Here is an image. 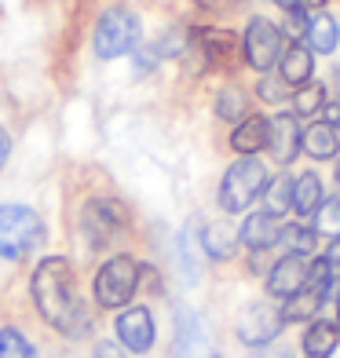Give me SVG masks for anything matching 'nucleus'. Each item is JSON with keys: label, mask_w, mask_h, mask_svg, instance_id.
Listing matches in <instances>:
<instances>
[{"label": "nucleus", "mask_w": 340, "mask_h": 358, "mask_svg": "<svg viewBox=\"0 0 340 358\" xmlns=\"http://www.w3.org/2000/svg\"><path fill=\"white\" fill-rule=\"evenodd\" d=\"M29 289H34V303H37L41 318L52 325V329H59L70 340H85L92 333V311H88V303L80 300L70 259L44 256L34 271Z\"/></svg>", "instance_id": "f257e3e1"}, {"label": "nucleus", "mask_w": 340, "mask_h": 358, "mask_svg": "<svg viewBox=\"0 0 340 358\" xmlns=\"http://www.w3.org/2000/svg\"><path fill=\"white\" fill-rule=\"evenodd\" d=\"M44 245V220L26 205H0V259H29Z\"/></svg>", "instance_id": "f03ea898"}, {"label": "nucleus", "mask_w": 340, "mask_h": 358, "mask_svg": "<svg viewBox=\"0 0 340 358\" xmlns=\"http://www.w3.org/2000/svg\"><path fill=\"white\" fill-rule=\"evenodd\" d=\"M267 190V172H264V161H256L253 154H246L241 161H234L231 169L223 172V183H220V208L223 213H246V208L260 198Z\"/></svg>", "instance_id": "7ed1b4c3"}, {"label": "nucleus", "mask_w": 340, "mask_h": 358, "mask_svg": "<svg viewBox=\"0 0 340 358\" xmlns=\"http://www.w3.org/2000/svg\"><path fill=\"white\" fill-rule=\"evenodd\" d=\"M139 274L143 267L136 264L132 256H110L106 264L95 271V282H92V292H95V303L106 307V311H118V307H128V300L136 296L139 289Z\"/></svg>", "instance_id": "20e7f679"}, {"label": "nucleus", "mask_w": 340, "mask_h": 358, "mask_svg": "<svg viewBox=\"0 0 340 358\" xmlns=\"http://www.w3.org/2000/svg\"><path fill=\"white\" fill-rule=\"evenodd\" d=\"M139 34H143V22H139L136 11L110 8V11L99 15V22H95L92 48H95L99 59H121V55L139 48Z\"/></svg>", "instance_id": "39448f33"}, {"label": "nucleus", "mask_w": 340, "mask_h": 358, "mask_svg": "<svg viewBox=\"0 0 340 358\" xmlns=\"http://www.w3.org/2000/svg\"><path fill=\"white\" fill-rule=\"evenodd\" d=\"M128 227V208L113 198H92L80 213V231L92 249H106L118 234H125Z\"/></svg>", "instance_id": "423d86ee"}, {"label": "nucleus", "mask_w": 340, "mask_h": 358, "mask_svg": "<svg viewBox=\"0 0 340 358\" xmlns=\"http://www.w3.org/2000/svg\"><path fill=\"white\" fill-rule=\"evenodd\" d=\"M282 41H285L282 29L274 26L271 19H264V15H256V19H249V26H246V37H241V52H246V59H249V66H253V70L267 73L274 62H278V55L285 52Z\"/></svg>", "instance_id": "0eeeda50"}, {"label": "nucleus", "mask_w": 340, "mask_h": 358, "mask_svg": "<svg viewBox=\"0 0 340 358\" xmlns=\"http://www.w3.org/2000/svg\"><path fill=\"white\" fill-rule=\"evenodd\" d=\"M282 325H285V318H282L278 307H271L264 300L249 303L246 311L238 315V340L246 348H264V344H271V340H278Z\"/></svg>", "instance_id": "6e6552de"}, {"label": "nucleus", "mask_w": 340, "mask_h": 358, "mask_svg": "<svg viewBox=\"0 0 340 358\" xmlns=\"http://www.w3.org/2000/svg\"><path fill=\"white\" fill-rule=\"evenodd\" d=\"M113 333H118L121 348L132 351V355H147L154 348V315L147 311V307H128V311L118 315V322H113Z\"/></svg>", "instance_id": "1a4fd4ad"}, {"label": "nucleus", "mask_w": 340, "mask_h": 358, "mask_svg": "<svg viewBox=\"0 0 340 358\" xmlns=\"http://www.w3.org/2000/svg\"><path fill=\"white\" fill-rule=\"evenodd\" d=\"M304 282H307V259L297 256V252H289V256H282L278 264L267 271V282L264 285H267V296L289 300L293 292L304 289Z\"/></svg>", "instance_id": "9d476101"}, {"label": "nucleus", "mask_w": 340, "mask_h": 358, "mask_svg": "<svg viewBox=\"0 0 340 358\" xmlns=\"http://www.w3.org/2000/svg\"><path fill=\"white\" fill-rule=\"evenodd\" d=\"M172 358H208V340L201 333V322L194 311H187V307H176Z\"/></svg>", "instance_id": "9b49d317"}, {"label": "nucleus", "mask_w": 340, "mask_h": 358, "mask_svg": "<svg viewBox=\"0 0 340 358\" xmlns=\"http://www.w3.org/2000/svg\"><path fill=\"white\" fill-rule=\"evenodd\" d=\"M271 154L278 165H289L297 154H300V146H304V132H300V124H297V113H278V117L271 121Z\"/></svg>", "instance_id": "f8f14e48"}, {"label": "nucleus", "mask_w": 340, "mask_h": 358, "mask_svg": "<svg viewBox=\"0 0 340 358\" xmlns=\"http://www.w3.org/2000/svg\"><path fill=\"white\" fill-rule=\"evenodd\" d=\"M278 234H282V227H278V220H274V213H249V220L241 223V231H238V238L246 241V245L253 249V252H264V249H271L274 241H278Z\"/></svg>", "instance_id": "ddd939ff"}, {"label": "nucleus", "mask_w": 340, "mask_h": 358, "mask_svg": "<svg viewBox=\"0 0 340 358\" xmlns=\"http://www.w3.org/2000/svg\"><path fill=\"white\" fill-rule=\"evenodd\" d=\"M267 143H271V121H264L260 113H249V117H241L238 128L231 132V146H234L241 157L264 150Z\"/></svg>", "instance_id": "4468645a"}, {"label": "nucleus", "mask_w": 340, "mask_h": 358, "mask_svg": "<svg viewBox=\"0 0 340 358\" xmlns=\"http://www.w3.org/2000/svg\"><path fill=\"white\" fill-rule=\"evenodd\" d=\"M330 296V285H315V282H304L300 292H293V296L285 300L282 307V318L285 322H304V318H311L322 303H326Z\"/></svg>", "instance_id": "2eb2a0df"}, {"label": "nucleus", "mask_w": 340, "mask_h": 358, "mask_svg": "<svg viewBox=\"0 0 340 358\" xmlns=\"http://www.w3.org/2000/svg\"><path fill=\"white\" fill-rule=\"evenodd\" d=\"M340 128H333L330 121H318V124H311L304 132V150H307V157H315V161H333L337 157V150H340Z\"/></svg>", "instance_id": "dca6fc26"}, {"label": "nucleus", "mask_w": 340, "mask_h": 358, "mask_svg": "<svg viewBox=\"0 0 340 358\" xmlns=\"http://www.w3.org/2000/svg\"><path fill=\"white\" fill-rule=\"evenodd\" d=\"M340 348V325L337 322H311L304 333V351L307 358H330Z\"/></svg>", "instance_id": "f3484780"}, {"label": "nucleus", "mask_w": 340, "mask_h": 358, "mask_svg": "<svg viewBox=\"0 0 340 358\" xmlns=\"http://www.w3.org/2000/svg\"><path fill=\"white\" fill-rule=\"evenodd\" d=\"M315 73V52L304 44H289L282 52V77L285 85H307Z\"/></svg>", "instance_id": "a211bd4d"}, {"label": "nucleus", "mask_w": 340, "mask_h": 358, "mask_svg": "<svg viewBox=\"0 0 340 358\" xmlns=\"http://www.w3.org/2000/svg\"><path fill=\"white\" fill-rule=\"evenodd\" d=\"M322 201H326V194H322V179L315 172H304L300 179H293V208L304 220L315 216Z\"/></svg>", "instance_id": "6ab92c4d"}, {"label": "nucleus", "mask_w": 340, "mask_h": 358, "mask_svg": "<svg viewBox=\"0 0 340 358\" xmlns=\"http://www.w3.org/2000/svg\"><path fill=\"white\" fill-rule=\"evenodd\" d=\"M238 234L231 231V227H223V223H213V227H205L201 231V249L213 256V259H231L234 249H238Z\"/></svg>", "instance_id": "aec40b11"}, {"label": "nucleus", "mask_w": 340, "mask_h": 358, "mask_svg": "<svg viewBox=\"0 0 340 358\" xmlns=\"http://www.w3.org/2000/svg\"><path fill=\"white\" fill-rule=\"evenodd\" d=\"M190 41L205 52L208 66H213V62H220V59H227V55H231V48H234V37L227 34V29H194Z\"/></svg>", "instance_id": "412c9836"}, {"label": "nucleus", "mask_w": 340, "mask_h": 358, "mask_svg": "<svg viewBox=\"0 0 340 358\" xmlns=\"http://www.w3.org/2000/svg\"><path fill=\"white\" fill-rule=\"evenodd\" d=\"M337 22L330 19V15H315L311 19V29H307V44H311V52L318 55H330L337 48Z\"/></svg>", "instance_id": "4be33fe9"}, {"label": "nucleus", "mask_w": 340, "mask_h": 358, "mask_svg": "<svg viewBox=\"0 0 340 358\" xmlns=\"http://www.w3.org/2000/svg\"><path fill=\"white\" fill-rule=\"evenodd\" d=\"M216 113L223 121H241V117H249V95L241 92V88H220L216 95Z\"/></svg>", "instance_id": "5701e85b"}, {"label": "nucleus", "mask_w": 340, "mask_h": 358, "mask_svg": "<svg viewBox=\"0 0 340 358\" xmlns=\"http://www.w3.org/2000/svg\"><path fill=\"white\" fill-rule=\"evenodd\" d=\"M264 201H267V213H274L282 220L285 208H293V179H289V176L271 179L267 190H264Z\"/></svg>", "instance_id": "b1692460"}, {"label": "nucleus", "mask_w": 340, "mask_h": 358, "mask_svg": "<svg viewBox=\"0 0 340 358\" xmlns=\"http://www.w3.org/2000/svg\"><path fill=\"white\" fill-rule=\"evenodd\" d=\"M0 358H41V355L15 325H4L0 329Z\"/></svg>", "instance_id": "393cba45"}, {"label": "nucleus", "mask_w": 340, "mask_h": 358, "mask_svg": "<svg viewBox=\"0 0 340 358\" xmlns=\"http://www.w3.org/2000/svg\"><path fill=\"white\" fill-rule=\"evenodd\" d=\"M282 245L289 252H297V256H311L315 252V231H307V227L293 223V227H282Z\"/></svg>", "instance_id": "a878e982"}, {"label": "nucleus", "mask_w": 340, "mask_h": 358, "mask_svg": "<svg viewBox=\"0 0 340 358\" xmlns=\"http://www.w3.org/2000/svg\"><path fill=\"white\" fill-rule=\"evenodd\" d=\"M315 231L326 238H340V198H326L315 213Z\"/></svg>", "instance_id": "bb28decb"}, {"label": "nucleus", "mask_w": 340, "mask_h": 358, "mask_svg": "<svg viewBox=\"0 0 340 358\" xmlns=\"http://www.w3.org/2000/svg\"><path fill=\"white\" fill-rule=\"evenodd\" d=\"M293 103H297L300 117H307V113H318L322 103H326V88H322L318 80H307V85H300V92L293 95Z\"/></svg>", "instance_id": "cd10ccee"}, {"label": "nucleus", "mask_w": 340, "mask_h": 358, "mask_svg": "<svg viewBox=\"0 0 340 358\" xmlns=\"http://www.w3.org/2000/svg\"><path fill=\"white\" fill-rule=\"evenodd\" d=\"M307 29H311V19H307L304 4L285 8V26H282V34L293 41V44H300V41H307Z\"/></svg>", "instance_id": "c85d7f7f"}, {"label": "nucleus", "mask_w": 340, "mask_h": 358, "mask_svg": "<svg viewBox=\"0 0 340 358\" xmlns=\"http://www.w3.org/2000/svg\"><path fill=\"white\" fill-rule=\"evenodd\" d=\"M285 77H278V73H264L260 77V88H256V92H260V99L264 103H274V106H278L282 99H285Z\"/></svg>", "instance_id": "c756f323"}, {"label": "nucleus", "mask_w": 340, "mask_h": 358, "mask_svg": "<svg viewBox=\"0 0 340 358\" xmlns=\"http://www.w3.org/2000/svg\"><path fill=\"white\" fill-rule=\"evenodd\" d=\"M249 358H293V351L282 348V344H274V340H271V344H264V348H253V355H249Z\"/></svg>", "instance_id": "7c9ffc66"}, {"label": "nucleus", "mask_w": 340, "mask_h": 358, "mask_svg": "<svg viewBox=\"0 0 340 358\" xmlns=\"http://www.w3.org/2000/svg\"><path fill=\"white\" fill-rule=\"evenodd\" d=\"M95 358H121V351H118V344L103 340V344H95Z\"/></svg>", "instance_id": "2f4dec72"}, {"label": "nucleus", "mask_w": 340, "mask_h": 358, "mask_svg": "<svg viewBox=\"0 0 340 358\" xmlns=\"http://www.w3.org/2000/svg\"><path fill=\"white\" fill-rule=\"evenodd\" d=\"M8 154H11V136L0 128V169H4V161H8Z\"/></svg>", "instance_id": "473e14b6"}, {"label": "nucleus", "mask_w": 340, "mask_h": 358, "mask_svg": "<svg viewBox=\"0 0 340 358\" xmlns=\"http://www.w3.org/2000/svg\"><path fill=\"white\" fill-rule=\"evenodd\" d=\"M326 259H330V264L340 271V238H333V245H330V252H326Z\"/></svg>", "instance_id": "72a5a7b5"}, {"label": "nucleus", "mask_w": 340, "mask_h": 358, "mask_svg": "<svg viewBox=\"0 0 340 358\" xmlns=\"http://www.w3.org/2000/svg\"><path fill=\"white\" fill-rule=\"evenodd\" d=\"M326 121H330V124H337V128H340V103H337V106H330V110H326Z\"/></svg>", "instance_id": "f704fd0d"}, {"label": "nucleus", "mask_w": 340, "mask_h": 358, "mask_svg": "<svg viewBox=\"0 0 340 358\" xmlns=\"http://www.w3.org/2000/svg\"><path fill=\"white\" fill-rule=\"evenodd\" d=\"M282 8H297V4H304V0H278Z\"/></svg>", "instance_id": "c9c22d12"}, {"label": "nucleus", "mask_w": 340, "mask_h": 358, "mask_svg": "<svg viewBox=\"0 0 340 358\" xmlns=\"http://www.w3.org/2000/svg\"><path fill=\"white\" fill-rule=\"evenodd\" d=\"M333 88H337V92H340V66H337V70H333Z\"/></svg>", "instance_id": "e433bc0d"}, {"label": "nucleus", "mask_w": 340, "mask_h": 358, "mask_svg": "<svg viewBox=\"0 0 340 358\" xmlns=\"http://www.w3.org/2000/svg\"><path fill=\"white\" fill-rule=\"evenodd\" d=\"M304 4H311V8H322V4H326V0H304Z\"/></svg>", "instance_id": "4c0bfd02"}, {"label": "nucleus", "mask_w": 340, "mask_h": 358, "mask_svg": "<svg viewBox=\"0 0 340 358\" xmlns=\"http://www.w3.org/2000/svg\"><path fill=\"white\" fill-rule=\"evenodd\" d=\"M337 187H340V165H337Z\"/></svg>", "instance_id": "58836bf2"}, {"label": "nucleus", "mask_w": 340, "mask_h": 358, "mask_svg": "<svg viewBox=\"0 0 340 358\" xmlns=\"http://www.w3.org/2000/svg\"><path fill=\"white\" fill-rule=\"evenodd\" d=\"M337 318H340V300H337Z\"/></svg>", "instance_id": "ea45409f"}]
</instances>
